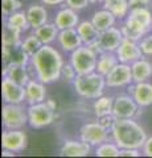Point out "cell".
Wrapping results in <instances>:
<instances>
[{
    "label": "cell",
    "mask_w": 152,
    "mask_h": 158,
    "mask_svg": "<svg viewBox=\"0 0 152 158\" xmlns=\"http://www.w3.org/2000/svg\"><path fill=\"white\" fill-rule=\"evenodd\" d=\"M31 65L35 69L36 78L45 85L53 83L61 78L63 63L62 56L56 48L50 45H42L31 57Z\"/></svg>",
    "instance_id": "6da1fadb"
},
{
    "label": "cell",
    "mask_w": 152,
    "mask_h": 158,
    "mask_svg": "<svg viewBox=\"0 0 152 158\" xmlns=\"http://www.w3.org/2000/svg\"><path fill=\"white\" fill-rule=\"evenodd\" d=\"M110 135L120 149H143L148 138L143 127L134 118H115Z\"/></svg>",
    "instance_id": "7a4b0ae2"
},
{
    "label": "cell",
    "mask_w": 152,
    "mask_h": 158,
    "mask_svg": "<svg viewBox=\"0 0 152 158\" xmlns=\"http://www.w3.org/2000/svg\"><path fill=\"white\" fill-rule=\"evenodd\" d=\"M74 90L80 96L85 99H97L103 95L106 86V78L99 73L90 74H78L73 82Z\"/></svg>",
    "instance_id": "3957f363"
},
{
    "label": "cell",
    "mask_w": 152,
    "mask_h": 158,
    "mask_svg": "<svg viewBox=\"0 0 152 158\" xmlns=\"http://www.w3.org/2000/svg\"><path fill=\"white\" fill-rule=\"evenodd\" d=\"M69 62L76 69L77 74H90L97 70V62H98V54L93 52L89 46L81 45L76 50L70 53Z\"/></svg>",
    "instance_id": "277c9868"
},
{
    "label": "cell",
    "mask_w": 152,
    "mask_h": 158,
    "mask_svg": "<svg viewBox=\"0 0 152 158\" xmlns=\"http://www.w3.org/2000/svg\"><path fill=\"white\" fill-rule=\"evenodd\" d=\"M28 111V124L35 129L49 127L56 118V111L46 104V102L29 104Z\"/></svg>",
    "instance_id": "5b68a950"
},
{
    "label": "cell",
    "mask_w": 152,
    "mask_h": 158,
    "mask_svg": "<svg viewBox=\"0 0 152 158\" xmlns=\"http://www.w3.org/2000/svg\"><path fill=\"white\" fill-rule=\"evenodd\" d=\"M2 116L6 129H23L28 123V111L21 104L4 103Z\"/></svg>",
    "instance_id": "8992f818"
},
{
    "label": "cell",
    "mask_w": 152,
    "mask_h": 158,
    "mask_svg": "<svg viewBox=\"0 0 152 158\" xmlns=\"http://www.w3.org/2000/svg\"><path fill=\"white\" fill-rule=\"evenodd\" d=\"M141 108L131 95H119L114 98L112 116L115 118H134L141 113Z\"/></svg>",
    "instance_id": "52a82bcc"
},
{
    "label": "cell",
    "mask_w": 152,
    "mask_h": 158,
    "mask_svg": "<svg viewBox=\"0 0 152 158\" xmlns=\"http://www.w3.org/2000/svg\"><path fill=\"white\" fill-rule=\"evenodd\" d=\"M106 78V86L111 88H119L130 86L134 79H132L131 65L128 63L119 62L112 70L105 77Z\"/></svg>",
    "instance_id": "ba28073f"
},
{
    "label": "cell",
    "mask_w": 152,
    "mask_h": 158,
    "mask_svg": "<svg viewBox=\"0 0 152 158\" xmlns=\"http://www.w3.org/2000/svg\"><path fill=\"white\" fill-rule=\"evenodd\" d=\"M109 135L110 131L106 129L103 125H101L99 123H87V124L82 125L80 131L81 140L89 142L91 146H98L102 142L109 141Z\"/></svg>",
    "instance_id": "9c48e42d"
},
{
    "label": "cell",
    "mask_w": 152,
    "mask_h": 158,
    "mask_svg": "<svg viewBox=\"0 0 152 158\" xmlns=\"http://www.w3.org/2000/svg\"><path fill=\"white\" fill-rule=\"evenodd\" d=\"M28 146V136L23 129H6L2 135V148L15 153L23 152Z\"/></svg>",
    "instance_id": "30bf717a"
},
{
    "label": "cell",
    "mask_w": 152,
    "mask_h": 158,
    "mask_svg": "<svg viewBox=\"0 0 152 158\" xmlns=\"http://www.w3.org/2000/svg\"><path fill=\"white\" fill-rule=\"evenodd\" d=\"M2 96L4 103L21 104L25 100V86L13 82L8 77H3L2 81Z\"/></svg>",
    "instance_id": "8fae6325"
},
{
    "label": "cell",
    "mask_w": 152,
    "mask_h": 158,
    "mask_svg": "<svg viewBox=\"0 0 152 158\" xmlns=\"http://www.w3.org/2000/svg\"><path fill=\"white\" fill-rule=\"evenodd\" d=\"M115 54H116L118 59H119V62L128 63V65H131L132 62H135L144 57V54L139 46V42L132 41V40H128L126 37L123 38V41L120 42L119 48L116 49Z\"/></svg>",
    "instance_id": "7c38bea8"
},
{
    "label": "cell",
    "mask_w": 152,
    "mask_h": 158,
    "mask_svg": "<svg viewBox=\"0 0 152 158\" xmlns=\"http://www.w3.org/2000/svg\"><path fill=\"white\" fill-rule=\"evenodd\" d=\"M123 33H122L120 28L111 27L109 29H106L103 32H99L98 36V42L102 48V52H112L115 53L116 49L119 48L120 42L123 41Z\"/></svg>",
    "instance_id": "4fadbf2b"
},
{
    "label": "cell",
    "mask_w": 152,
    "mask_h": 158,
    "mask_svg": "<svg viewBox=\"0 0 152 158\" xmlns=\"http://www.w3.org/2000/svg\"><path fill=\"white\" fill-rule=\"evenodd\" d=\"M128 94L135 99L140 107H148L152 104V85L148 82H138L128 86Z\"/></svg>",
    "instance_id": "5bb4252c"
},
{
    "label": "cell",
    "mask_w": 152,
    "mask_h": 158,
    "mask_svg": "<svg viewBox=\"0 0 152 158\" xmlns=\"http://www.w3.org/2000/svg\"><path fill=\"white\" fill-rule=\"evenodd\" d=\"M91 145L83 140H66L61 146L60 153L63 157H86L91 153Z\"/></svg>",
    "instance_id": "9a60e30c"
},
{
    "label": "cell",
    "mask_w": 152,
    "mask_h": 158,
    "mask_svg": "<svg viewBox=\"0 0 152 158\" xmlns=\"http://www.w3.org/2000/svg\"><path fill=\"white\" fill-rule=\"evenodd\" d=\"M57 41L63 52H69V53H72L73 50H76L77 48L83 45L82 38L77 32V28L62 29V31H60Z\"/></svg>",
    "instance_id": "2e32d148"
},
{
    "label": "cell",
    "mask_w": 152,
    "mask_h": 158,
    "mask_svg": "<svg viewBox=\"0 0 152 158\" xmlns=\"http://www.w3.org/2000/svg\"><path fill=\"white\" fill-rule=\"evenodd\" d=\"M25 100L28 104H36L46 100L45 83L38 79H31L25 85Z\"/></svg>",
    "instance_id": "e0dca14e"
},
{
    "label": "cell",
    "mask_w": 152,
    "mask_h": 158,
    "mask_svg": "<svg viewBox=\"0 0 152 158\" xmlns=\"http://www.w3.org/2000/svg\"><path fill=\"white\" fill-rule=\"evenodd\" d=\"M54 24L60 31H62V29L77 28V25L80 24V17H78L76 9L66 7V8L60 9V11L56 13Z\"/></svg>",
    "instance_id": "ac0fdd59"
},
{
    "label": "cell",
    "mask_w": 152,
    "mask_h": 158,
    "mask_svg": "<svg viewBox=\"0 0 152 158\" xmlns=\"http://www.w3.org/2000/svg\"><path fill=\"white\" fill-rule=\"evenodd\" d=\"M3 77H8L9 79H12L13 82H16L21 86H25L31 81L28 70H27V65L15 63V62L7 63L6 69L3 70Z\"/></svg>",
    "instance_id": "d6986e66"
},
{
    "label": "cell",
    "mask_w": 152,
    "mask_h": 158,
    "mask_svg": "<svg viewBox=\"0 0 152 158\" xmlns=\"http://www.w3.org/2000/svg\"><path fill=\"white\" fill-rule=\"evenodd\" d=\"M131 71H132V79H134L135 83L145 82L152 75V63L143 57L131 63Z\"/></svg>",
    "instance_id": "ffe728a7"
},
{
    "label": "cell",
    "mask_w": 152,
    "mask_h": 158,
    "mask_svg": "<svg viewBox=\"0 0 152 158\" xmlns=\"http://www.w3.org/2000/svg\"><path fill=\"white\" fill-rule=\"evenodd\" d=\"M27 16H28L29 25L33 29L48 23V11L45 9V7L40 6V4H32L27 9Z\"/></svg>",
    "instance_id": "44dd1931"
},
{
    "label": "cell",
    "mask_w": 152,
    "mask_h": 158,
    "mask_svg": "<svg viewBox=\"0 0 152 158\" xmlns=\"http://www.w3.org/2000/svg\"><path fill=\"white\" fill-rule=\"evenodd\" d=\"M122 33H123V36L128 40H132V41H140L141 38H143L145 34H148L150 32L144 29L143 27H140L139 24H136L135 21H132L131 19L127 17L126 21L123 23V25H122Z\"/></svg>",
    "instance_id": "7402d4cb"
},
{
    "label": "cell",
    "mask_w": 152,
    "mask_h": 158,
    "mask_svg": "<svg viewBox=\"0 0 152 158\" xmlns=\"http://www.w3.org/2000/svg\"><path fill=\"white\" fill-rule=\"evenodd\" d=\"M33 33L40 38V41L44 45H50V44L57 40L58 33H60V29L57 28V25L54 23H45L44 25L38 27L36 29H33Z\"/></svg>",
    "instance_id": "603a6c76"
},
{
    "label": "cell",
    "mask_w": 152,
    "mask_h": 158,
    "mask_svg": "<svg viewBox=\"0 0 152 158\" xmlns=\"http://www.w3.org/2000/svg\"><path fill=\"white\" fill-rule=\"evenodd\" d=\"M118 63H119V59H118L116 54L112 52H103L98 56V62H97V73L102 74V75H107L112 69H114Z\"/></svg>",
    "instance_id": "cb8c5ba5"
},
{
    "label": "cell",
    "mask_w": 152,
    "mask_h": 158,
    "mask_svg": "<svg viewBox=\"0 0 152 158\" xmlns=\"http://www.w3.org/2000/svg\"><path fill=\"white\" fill-rule=\"evenodd\" d=\"M91 21L94 24V27L99 32H103L106 29H109L111 27L115 25L116 17L112 15L109 9H102V11H97L91 17Z\"/></svg>",
    "instance_id": "d4e9b609"
},
{
    "label": "cell",
    "mask_w": 152,
    "mask_h": 158,
    "mask_svg": "<svg viewBox=\"0 0 152 158\" xmlns=\"http://www.w3.org/2000/svg\"><path fill=\"white\" fill-rule=\"evenodd\" d=\"M77 32L82 38L83 45H89L90 42L95 41L99 36V31L94 27V24L90 20H85V21H80V24L77 25Z\"/></svg>",
    "instance_id": "484cf974"
},
{
    "label": "cell",
    "mask_w": 152,
    "mask_h": 158,
    "mask_svg": "<svg viewBox=\"0 0 152 158\" xmlns=\"http://www.w3.org/2000/svg\"><path fill=\"white\" fill-rule=\"evenodd\" d=\"M132 21H135L136 24H139L140 27H143L148 32H151L152 29V13L148 8H135L131 9L128 16Z\"/></svg>",
    "instance_id": "4316f807"
},
{
    "label": "cell",
    "mask_w": 152,
    "mask_h": 158,
    "mask_svg": "<svg viewBox=\"0 0 152 158\" xmlns=\"http://www.w3.org/2000/svg\"><path fill=\"white\" fill-rule=\"evenodd\" d=\"M21 31L19 29L11 27L9 24H7L4 21V25H3V34H2V42L3 45H7V46H20L21 45Z\"/></svg>",
    "instance_id": "83f0119b"
},
{
    "label": "cell",
    "mask_w": 152,
    "mask_h": 158,
    "mask_svg": "<svg viewBox=\"0 0 152 158\" xmlns=\"http://www.w3.org/2000/svg\"><path fill=\"white\" fill-rule=\"evenodd\" d=\"M103 7L114 15L116 19H123L128 16L130 13V4L128 0H105Z\"/></svg>",
    "instance_id": "f1b7e54d"
},
{
    "label": "cell",
    "mask_w": 152,
    "mask_h": 158,
    "mask_svg": "<svg viewBox=\"0 0 152 158\" xmlns=\"http://www.w3.org/2000/svg\"><path fill=\"white\" fill-rule=\"evenodd\" d=\"M112 106H114V98L102 95L94 99L93 103V111L97 117H102L106 115H112Z\"/></svg>",
    "instance_id": "f546056e"
},
{
    "label": "cell",
    "mask_w": 152,
    "mask_h": 158,
    "mask_svg": "<svg viewBox=\"0 0 152 158\" xmlns=\"http://www.w3.org/2000/svg\"><path fill=\"white\" fill-rule=\"evenodd\" d=\"M6 23L9 24L11 27L19 29V31H21V32H25V31H28V28H31L29 21H28L27 12L17 11L12 15H9V16H7V19H6Z\"/></svg>",
    "instance_id": "4dcf8cb0"
},
{
    "label": "cell",
    "mask_w": 152,
    "mask_h": 158,
    "mask_svg": "<svg viewBox=\"0 0 152 158\" xmlns=\"http://www.w3.org/2000/svg\"><path fill=\"white\" fill-rule=\"evenodd\" d=\"M97 157H120V148L114 141H105L95 148Z\"/></svg>",
    "instance_id": "1f68e13d"
},
{
    "label": "cell",
    "mask_w": 152,
    "mask_h": 158,
    "mask_svg": "<svg viewBox=\"0 0 152 158\" xmlns=\"http://www.w3.org/2000/svg\"><path fill=\"white\" fill-rule=\"evenodd\" d=\"M42 45H44V44L40 41V38H38L35 33H32V34H29L28 37L24 38V41L21 42L20 48L28 54V56L32 57L37 50H40V48Z\"/></svg>",
    "instance_id": "d6a6232c"
},
{
    "label": "cell",
    "mask_w": 152,
    "mask_h": 158,
    "mask_svg": "<svg viewBox=\"0 0 152 158\" xmlns=\"http://www.w3.org/2000/svg\"><path fill=\"white\" fill-rule=\"evenodd\" d=\"M21 8L20 0H2V12L6 16H9L15 12H17Z\"/></svg>",
    "instance_id": "836d02e7"
},
{
    "label": "cell",
    "mask_w": 152,
    "mask_h": 158,
    "mask_svg": "<svg viewBox=\"0 0 152 158\" xmlns=\"http://www.w3.org/2000/svg\"><path fill=\"white\" fill-rule=\"evenodd\" d=\"M78 75L77 71H76V69L73 67V65L69 62V63H65V65L62 66V70H61V78H62V81L63 82H74V79Z\"/></svg>",
    "instance_id": "e575fe53"
},
{
    "label": "cell",
    "mask_w": 152,
    "mask_h": 158,
    "mask_svg": "<svg viewBox=\"0 0 152 158\" xmlns=\"http://www.w3.org/2000/svg\"><path fill=\"white\" fill-rule=\"evenodd\" d=\"M139 46L144 56H152V34H145L139 41Z\"/></svg>",
    "instance_id": "d590c367"
},
{
    "label": "cell",
    "mask_w": 152,
    "mask_h": 158,
    "mask_svg": "<svg viewBox=\"0 0 152 158\" xmlns=\"http://www.w3.org/2000/svg\"><path fill=\"white\" fill-rule=\"evenodd\" d=\"M66 6L70 7L76 11H81V9L86 8L90 4V0H65Z\"/></svg>",
    "instance_id": "8d00e7d4"
},
{
    "label": "cell",
    "mask_w": 152,
    "mask_h": 158,
    "mask_svg": "<svg viewBox=\"0 0 152 158\" xmlns=\"http://www.w3.org/2000/svg\"><path fill=\"white\" fill-rule=\"evenodd\" d=\"M115 121V117L112 115H106V116H102V117H98V123H99L101 125H103L106 129H111L112 124H114Z\"/></svg>",
    "instance_id": "74e56055"
},
{
    "label": "cell",
    "mask_w": 152,
    "mask_h": 158,
    "mask_svg": "<svg viewBox=\"0 0 152 158\" xmlns=\"http://www.w3.org/2000/svg\"><path fill=\"white\" fill-rule=\"evenodd\" d=\"M128 4H130V11L135 8H148L151 0H128Z\"/></svg>",
    "instance_id": "f35d334b"
},
{
    "label": "cell",
    "mask_w": 152,
    "mask_h": 158,
    "mask_svg": "<svg viewBox=\"0 0 152 158\" xmlns=\"http://www.w3.org/2000/svg\"><path fill=\"white\" fill-rule=\"evenodd\" d=\"M140 149H120V157H139Z\"/></svg>",
    "instance_id": "ab89813d"
},
{
    "label": "cell",
    "mask_w": 152,
    "mask_h": 158,
    "mask_svg": "<svg viewBox=\"0 0 152 158\" xmlns=\"http://www.w3.org/2000/svg\"><path fill=\"white\" fill-rule=\"evenodd\" d=\"M143 153L147 157H152V137H148L144 142L143 146Z\"/></svg>",
    "instance_id": "60d3db41"
},
{
    "label": "cell",
    "mask_w": 152,
    "mask_h": 158,
    "mask_svg": "<svg viewBox=\"0 0 152 158\" xmlns=\"http://www.w3.org/2000/svg\"><path fill=\"white\" fill-rule=\"evenodd\" d=\"M41 3L44 4V6L54 7V6H60V4L65 3V0H41Z\"/></svg>",
    "instance_id": "b9f144b4"
},
{
    "label": "cell",
    "mask_w": 152,
    "mask_h": 158,
    "mask_svg": "<svg viewBox=\"0 0 152 158\" xmlns=\"http://www.w3.org/2000/svg\"><path fill=\"white\" fill-rule=\"evenodd\" d=\"M46 102V104L52 108V110H57V103H56V100H53V99H48V100H45Z\"/></svg>",
    "instance_id": "7bdbcfd3"
},
{
    "label": "cell",
    "mask_w": 152,
    "mask_h": 158,
    "mask_svg": "<svg viewBox=\"0 0 152 158\" xmlns=\"http://www.w3.org/2000/svg\"><path fill=\"white\" fill-rule=\"evenodd\" d=\"M2 156H3V157H13V156H15V152L8 150V149H3Z\"/></svg>",
    "instance_id": "ee69618b"
},
{
    "label": "cell",
    "mask_w": 152,
    "mask_h": 158,
    "mask_svg": "<svg viewBox=\"0 0 152 158\" xmlns=\"http://www.w3.org/2000/svg\"><path fill=\"white\" fill-rule=\"evenodd\" d=\"M103 2L105 0H90V3H94V4L95 3H103Z\"/></svg>",
    "instance_id": "f6af8a7d"
}]
</instances>
